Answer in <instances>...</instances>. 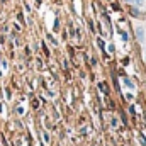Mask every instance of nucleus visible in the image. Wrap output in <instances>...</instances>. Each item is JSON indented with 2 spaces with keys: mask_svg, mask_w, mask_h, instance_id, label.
Segmentation results:
<instances>
[{
  "mask_svg": "<svg viewBox=\"0 0 146 146\" xmlns=\"http://www.w3.org/2000/svg\"><path fill=\"white\" fill-rule=\"evenodd\" d=\"M126 2H134V0H126Z\"/></svg>",
  "mask_w": 146,
  "mask_h": 146,
  "instance_id": "2",
  "label": "nucleus"
},
{
  "mask_svg": "<svg viewBox=\"0 0 146 146\" xmlns=\"http://www.w3.org/2000/svg\"><path fill=\"white\" fill-rule=\"evenodd\" d=\"M138 39L139 41H145V29L143 27H138Z\"/></svg>",
  "mask_w": 146,
  "mask_h": 146,
  "instance_id": "1",
  "label": "nucleus"
}]
</instances>
